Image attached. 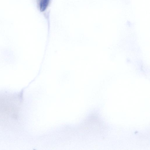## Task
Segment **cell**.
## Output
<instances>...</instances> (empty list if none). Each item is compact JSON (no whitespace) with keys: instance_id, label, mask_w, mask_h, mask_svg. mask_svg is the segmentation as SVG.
I'll return each mask as SVG.
<instances>
[{"instance_id":"6da1fadb","label":"cell","mask_w":150,"mask_h":150,"mask_svg":"<svg viewBox=\"0 0 150 150\" xmlns=\"http://www.w3.org/2000/svg\"><path fill=\"white\" fill-rule=\"evenodd\" d=\"M50 0H40V8L41 11H45L47 8Z\"/></svg>"}]
</instances>
